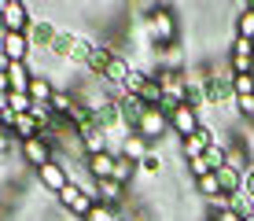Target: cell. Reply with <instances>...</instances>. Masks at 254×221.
I'll return each instance as SVG.
<instances>
[{
    "label": "cell",
    "instance_id": "6da1fadb",
    "mask_svg": "<svg viewBox=\"0 0 254 221\" xmlns=\"http://www.w3.org/2000/svg\"><path fill=\"white\" fill-rule=\"evenodd\" d=\"M144 30H147V41L155 44V52H162V48H170V44H177V15H173V7L155 4L151 15L144 19Z\"/></svg>",
    "mask_w": 254,
    "mask_h": 221
},
{
    "label": "cell",
    "instance_id": "7a4b0ae2",
    "mask_svg": "<svg viewBox=\"0 0 254 221\" xmlns=\"http://www.w3.org/2000/svg\"><path fill=\"white\" fill-rule=\"evenodd\" d=\"M166 118H170V133L173 137H191V133H199V126H203V114H199L191 103H177V107L166 111Z\"/></svg>",
    "mask_w": 254,
    "mask_h": 221
},
{
    "label": "cell",
    "instance_id": "3957f363",
    "mask_svg": "<svg viewBox=\"0 0 254 221\" xmlns=\"http://www.w3.org/2000/svg\"><path fill=\"white\" fill-rule=\"evenodd\" d=\"M0 19H4V33H26L30 37V30H33V15L22 0H4Z\"/></svg>",
    "mask_w": 254,
    "mask_h": 221
},
{
    "label": "cell",
    "instance_id": "277c9868",
    "mask_svg": "<svg viewBox=\"0 0 254 221\" xmlns=\"http://www.w3.org/2000/svg\"><path fill=\"white\" fill-rule=\"evenodd\" d=\"M19 151H22V162L26 166H33V170H41L45 162H52L56 158V147H52V137H33V140H26V144H19Z\"/></svg>",
    "mask_w": 254,
    "mask_h": 221
},
{
    "label": "cell",
    "instance_id": "5b68a950",
    "mask_svg": "<svg viewBox=\"0 0 254 221\" xmlns=\"http://www.w3.org/2000/svg\"><path fill=\"white\" fill-rule=\"evenodd\" d=\"M136 133L147 140V144L170 137V118H166V111H162V107H147L144 118H140V126H136Z\"/></svg>",
    "mask_w": 254,
    "mask_h": 221
},
{
    "label": "cell",
    "instance_id": "8992f818",
    "mask_svg": "<svg viewBox=\"0 0 254 221\" xmlns=\"http://www.w3.org/2000/svg\"><path fill=\"white\" fill-rule=\"evenodd\" d=\"M0 56H4L7 63H30L33 44H30L26 33H4V37H0Z\"/></svg>",
    "mask_w": 254,
    "mask_h": 221
},
{
    "label": "cell",
    "instance_id": "52a82bcc",
    "mask_svg": "<svg viewBox=\"0 0 254 221\" xmlns=\"http://www.w3.org/2000/svg\"><path fill=\"white\" fill-rule=\"evenodd\" d=\"M37 181H41V188L45 192H63L66 184H70V170H66V162H59V158H52V162H45L37 170Z\"/></svg>",
    "mask_w": 254,
    "mask_h": 221
},
{
    "label": "cell",
    "instance_id": "ba28073f",
    "mask_svg": "<svg viewBox=\"0 0 254 221\" xmlns=\"http://www.w3.org/2000/svg\"><path fill=\"white\" fill-rule=\"evenodd\" d=\"M214 144H217V140H214V129L203 122V126H199V133H191V137L181 140V155H185V162H188V158H203L206 147H214Z\"/></svg>",
    "mask_w": 254,
    "mask_h": 221
},
{
    "label": "cell",
    "instance_id": "9c48e42d",
    "mask_svg": "<svg viewBox=\"0 0 254 221\" xmlns=\"http://www.w3.org/2000/svg\"><path fill=\"white\" fill-rule=\"evenodd\" d=\"M126 192H129L126 184H118L115 177H107V181H96V192H92V196H96V203H103V207L118 210L122 203H126Z\"/></svg>",
    "mask_w": 254,
    "mask_h": 221
},
{
    "label": "cell",
    "instance_id": "30bf717a",
    "mask_svg": "<svg viewBox=\"0 0 254 221\" xmlns=\"http://www.w3.org/2000/svg\"><path fill=\"white\" fill-rule=\"evenodd\" d=\"M118 111H122V122H126V126L136 133L140 118H144V111H147V103L140 100V96H129L126 88H122V92H118Z\"/></svg>",
    "mask_w": 254,
    "mask_h": 221
},
{
    "label": "cell",
    "instance_id": "8fae6325",
    "mask_svg": "<svg viewBox=\"0 0 254 221\" xmlns=\"http://www.w3.org/2000/svg\"><path fill=\"white\" fill-rule=\"evenodd\" d=\"M7 85H11V92H26L30 96V81H33V67L30 63H7Z\"/></svg>",
    "mask_w": 254,
    "mask_h": 221
},
{
    "label": "cell",
    "instance_id": "7c38bea8",
    "mask_svg": "<svg viewBox=\"0 0 254 221\" xmlns=\"http://www.w3.org/2000/svg\"><path fill=\"white\" fill-rule=\"evenodd\" d=\"M118 155L140 166V162H144L147 155H151V144H147V140L140 137V133H129V137H126V144H122V151H118Z\"/></svg>",
    "mask_w": 254,
    "mask_h": 221
},
{
    "label": "cell",
    "instance_id": "4fadbf2b",
    "mask_svg": "<svg viewBox=\"0 0 254 221\" xmlns=\"http://www.w3.org/2000/svg\"><path fill=\"white\" fill-rule=\"evenodd\" d=\"M85 170L92 173V181H107V177H115V155H111V151L89 155V158H85Z\"/></svg>",
    "mask_w": 254,
    "mask_h": 221
},
{
    "label": "cell",
    "instance_id": "5bb4252c",
    "mask_svg": "<svg viewBox=\"0 0 254 221\" xmlns=\"http://www.w3.org/2000/svg\"><path fill=\"white\" fill-rule=\"evenodd\" d=\"M52 96H56V81H52L48 74H33V81H30V100H33V103H52Z\"/></svg>",
    "mask_w": 254,
    "mask_h": 221
},
{
    "label": "cell",
    "instance_id": "9a60e30c",
    "mask_svg": "<svg viewBox=\"0 0 254 221\" xmlns=\"http://www.w3.org/2000/svg\"><path fill=\"white\" fill-rule=\"evenodd\" d=\"M41 129L37 122H33V114H19V118H15V126H11V137L19 140V144H26V140H33V137H41Z\"/></svg>",
    "mask_w": 254,
    "mask_h": 221
},
{
    "label": "cell",
    "instance_id": "2e32d148",
    "mask_svg": "<svg viewBox=\"0 0 254 221\" xmlns=\"http://www.w3.org/2000/svg\"><path fill=\"white\" fill-rule=\"evenodd\" d=\"M232 30H236V37H243V41H254V11H251V0H247V7H243V11L236 15Z\"/></svg>",
    "mask_w": 254,
    "mask_h": 221
},
{
    "label": "cell",
    "instance_id": "e0dca14e",
    "mask_svg": "<svg viewBox=\"0 0 254 221\" xmlns=\"http://www.w3.org/2000/svg\"><path fill=\"white\" fill-rule=\"evenodd\" d=\"M195 192H199V199H214V196H225L221 192V184H217V173H206V177H199L195 181Z\"/></svg>",
    "mask_w": 254,
    "mask_h": 221
},
{
    "label": "cell",
    "instance_id": "ac0fdd59",
    "mask_svg": "<svg viewBox=\"0 0 254 221\" xmlns=\"http://www.w3.org/2000/svg\"><path fill=\"white\" fill-rule=\"evenodd\" d=\"M85 155H103V151H111V144H107V137H103L100 129H92V133H85Z\"/></svg>",
    "mask_w": 254,
    "mask_h": 221
},
{
    "label": "cell",
    "instance_id": "d6986e66",
    "mask_svg": "<svg viewBox=\"0 0 254 221\" xmlns=\"http://www.w3.org/2000/svg\"><path fill=\"white\" fill-rule=\"evenodd\" d=\"M133 177H136V162H129V158L115 155V181L129 188V181H133Z\"/></svg>",
    "mask_w": 254,
    "mask_h": 221
},
{
    "label": "cell",
    "instance_id": "ffe728a7",
    "mask_svg": "<svg viewBox=\"0 0 254 221\" xmlns=\"http://www.w3.org/2000/svg\"><path fill=\"white\" fill-rule=\"evenodd\" d=\"M30 107H33V100L26 92H7V111L19 118V114H30Z\"/></svg>",
    "mask_w": 254,
    "mask_h": 221
},
{
    "label": "cell",
    "instance_id": "44dd1931",
    "mask_svg": "<svg viewBox=\"0 0 254 221\" xmlns=\"http://www.w3.org/2000/svg\"><path fill=\"white\" fill-rule=\"evenodd\" d=\"M81 192H85V188H81V184H77V181H70V184H66V188H63V192H59V196H56V203H59V207H63V210H70V207H74V203H77V199H81Z\"/></svg>",
    "mask_w": 254,
    "mask_h": 221
},
{
    "label": "cell",
    "instance_id": "7402d4cb",
    "mask_svg": "<svg viewBox=\"0 0 254 221\" xmlns=\"http://www.w3.org/2000/svg\"><path fill=\"white\" fill-rule=\"evenodd\" d=\"M232 92L240 96H254V74H232Z\"/></svg>",
    "mask_w": 254,
    "mask_h": 221
},
{
    "label": "cell",
    "instance_id": "603a6c76",
    "mask_svg": "<svg viewBox=\"0 0 254 221\" xmlns=\"http://www.w3.org/2000/svg\"><path fill=\"white\" fill-rule=\"evenodd\" d=\"M85 221H122L118 210H111V207H103V203H96V207L85 214Z\"/></svg>",
    "mask_w": 254,
    "mask_h": 221
},
{
    "label": "cell",
    "instance_id": "cb8c5ba5",
    "mask_svg": "<svg viewBox=\"0 0 254 221\" xmlns=\"http://www.w3.org/2000/svg\"><path fill=\"white\" fill-rule=\"evenodd\" d=\"M203 158H206V166H210V170L217 173V170L225 166V144H214V147H206V155H203Z\"/></svg>",
    "mask_w": 254,
    "mask_h": 221
},
{
    "label": "cell",
    "instance_id": "d4e9b609",
    "mask_svg": "<svg viewBox=\"0 0 254 221\" xmlns=\"http://www.w3.org/2000/svg\"><path fill=\"white\" fill-rule=\"evenodd\" d=\"M188 173L199 181V177H206V173H214V170L206 166V158H188Z\"/></svg>",
    "mask_w": 254,
    "mask_h": 221
},
{
    "label": "cell",
    "instance_id": "484cf974",
    "mask_svg": "<svg viewBox=\"0 0 254 221\" xmlns=\"http://www.w3.org/2000/svg\"><path fill=\"white\" fill-rule=\"evenodd\" d=\"M236 111H240L243 118L254 122V96H240V100H236Z\"/></svg>",
    "mask_w": 254,
    "mask_h": 221
},
{
    "label": "cell",
    "instance_id": "4316f807",
    "mask_svg": "<svg viewBox=\"0 0 254 221\" xmlns=\"http://www.w3.org/2000/svg\"><path fill=\"white\" fill-rule=\"evenodd\" d=\"M140 166H144L147 173H159V170H162V158H159V155L151 151V155H147V158H144V162H140Z\"/></svg>",
    "mask_w": 254,
    "mask_h": 221
},
{
    "label": "cell",
    "instance_id": "83f0119b",
    "mask_svg": "<svg viewBox=\"0 0 254 221\" xmlns=\"http://www.w3.org/2000/svg\"><path fill=\"white\" fill-rule=\"evenodd\" d=\"M11 144H15V140H11V133H7V129H0V158L11 151Z\"/></svg>",
    "mask_w": 254,
    "mask_h": 221
},
{
    "label": "cell",
    "instance_id": "f1b7e54d",
    "mask_svg": "<svg viewBox=\"0 0 254 221\" xmlns=\"http://www.w3.org/2000/svg\"><path fill=\"white\" fill-rule=\"evenodd\" d=\"M243 192H247V196L254 199V170H247V173H243Z\"/></svg>",
    "mask_w": 254,
    "mask_h": 221
},
{
    "label": "cell",
    "instance_id": "f546056e",
    "mask_svg": "<svg viewBox=\"0 0 254 221\" xmlns=\"http://www.w3.org/2000/svg\"><path fill=\"white\" fill-rule=\"evenodd\" d=\"M122 221H126V218H122Z\"/></svg>",
    "mask_w": 254,
    "mask_h": 221
}]
</instances>
